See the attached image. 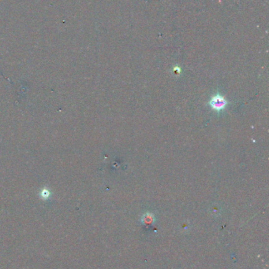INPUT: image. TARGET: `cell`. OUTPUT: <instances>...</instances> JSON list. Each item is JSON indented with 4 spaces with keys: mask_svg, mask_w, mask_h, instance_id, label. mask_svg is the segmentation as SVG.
Wrapping results in <instances>:
<instances>
[{
    "mask_svg": "<svg viewBox=\"0 0 269 269\" xmlns=\"http://www.w3.org/2000/svg\"><path fill=\"white\" fill-rule=\"evenodd\" d=\"M209 105L211 106V107L213 110L219 112L223 110V109L227 106V101L223 97L221 96L219 94H217V95H215V96H213V98H212V99L210 100V102H209Z\"/></svg>",
    "mask_w": 269,
    "mask_h": 269,
    "instance_id": "obj_1",
    "label": "cell"
},
{
    "mask_svg": "<svg viewBox=\"0 0 269 269\" xmlns=\"http://www.w3.org/2000/svg\"><path fill=\"white\" fill-rule=\"evenodd\" d=\"M153 216L152 214H150V213H148V214L144 215V217H143V221H144V223H145V224H149V223H151L152 221L153 220Z\"/></svg>",
    "mask_w": 269,
    "mask_h": 269,
    "instance_id": "obj_2",
    "label": "cell"
},
{
    "mask_svg": "<svg viewBox=\"0 0 269 269\" xmlns=\"http://www.w3.org/2000/svg\"><path fill=\"white\" fill-rule=\"evenodd\" d=\"M49 195H50V192H49L48 190H46V189H44L43 191H41V196H42L43 198H48Z\"/></svg>",
    "mask_w": 269,
    "mask_h": 269,
    "instance_id": "obj_3",
    "label": "cell"
}]
</instances>
